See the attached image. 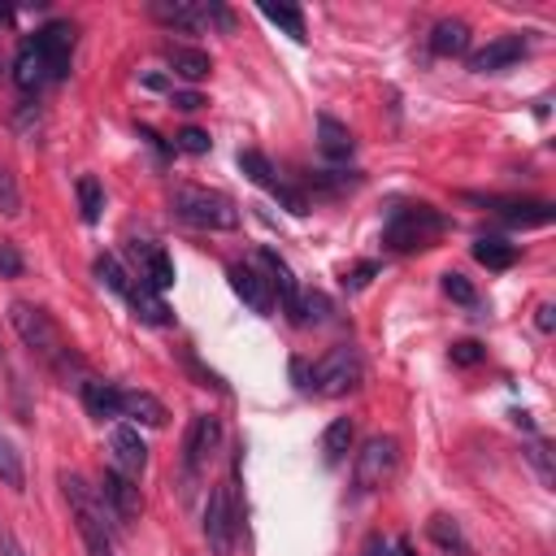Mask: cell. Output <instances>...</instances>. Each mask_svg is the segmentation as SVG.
Listing matches in <instances>:
<instances>
[{"instance_id": "1", "label": "cell", "mask_w": 556, "mask_h": 556, "mask_svg": "<svg viewBox=\"0 0 556 556\" xmlns=\"http://www.w3.org/2000/svg\"><path fill=\"white\" fill-rule=\"evenodd\" d=\"M74 22H48L30 39H22L13 56V83L22 91H39L48 83H61L70 74V52H74Z\"/></svg>"}, {"instance_id": "2", "label": "cell", "mask_w": 556, "mask_h": 556, "mask_svg": "<svg viewBox=\"0 0 556 556\" xmlns=\"http://www.w3.org/2000/svg\"><path fill=\"white\" fill-rule=\"evenodd\" d=\"M9 326L17 330V339L56 374V378H87V361L74 352V343H65V334H61V326L39 308V304H30V300H13L9 304Z\"/></svg>"}, {"instance_id": "3", "label": "cell", "mask_w": 556, "mask_h": 556, "mask_svg": "<svg viewBox=\"0 0 556 556\" xmlns=\"http://www.w3.org/2000/svg\"><path fill=\"white\" fill-rule=\"evenodd\" d=\"M169 208H174L178 222H187L195 230H235L239 226V204L226 191H213V187L178 182L169 191Z\"/></svg>"}, {"instance_id": "4", "label": "cell", "mask_w": 556, "mask_h": 556, "mask_svg": "<svg viewBox=\"0 0 556 556\" xmlns=\"http://www.w3.org/2000/svg\"><path fill=\"white\" fill-rule=\"evenodd\" d=\"M61 491H65V504L74 513V526L87 543V556H113V534H109V508L100 504L96 486H87L78 473H61Z\"/></svg>"}, {"instance_id": "5", "label": "cell", "mask_w": 556, "mask_h": 556, "mask_svg": "<svg viewBox=\"0 0 556 556\" xmlns=\"http://www.w3.org/2000/svg\"><path fill=\"white\" fill-rule=\"evenodd\" d=\"M452 222L430 208V204H400L387 226H382V248L391 252H421V248H434V239L447 230Z\"/></svg>"}, {"instance_id": "6", "label": "cell", "mask_w": 556, "mask_h": 556, "mask_svg": "<svg viewBox=\"0 0 556 556\" xmlns=\"http://www.w3.org/2000/svg\"><path fill=\"white\" fill-rule=\"evenodd\" d=\"M361 382H365V356H361L356 343H334V348H330L326 356H317L313 369H308V391H313V395H326V400L348 395V391H356Z\"/></svg>"}, {"instance_id": "7", "label": "cell", "mask_w": 556, "mask_h": 556, "mask_svg": "<svg viewBox=\"0 0 556 556\" xmlns=\"http://www.w3.org/2000/svg\"><path fill=\"white\" fill-rule=\"evenodd\" d=\"M235 539H239V500L230 482H217L204 504V543L213 556H235Z\"/></svg>"}, {"instance_id": "8", "label": "cell", "mask_w": 556, "mask_h": 556, "mask_svg": "<svg viewBox=\"0 0 556 556\" xmlns=\"http://www.w3.org/2000/svg\"><path fill=\"white\" fill-rule=\"evenodd\" d=\"M395 465H400V439L395 434H369L365 443H361V452H356V491H378V486H387L391 482V473H395Z\"/></svg>"}, {"instance_id": "9", "label": "cell", "mask_w": 556, "mask_h": 556, "mask_svg": "<svg viewBox=\"0 0 556 556\" xmlns=\"http://www.w3.org/2000/svg\"><path fill=\"white\" fill-rule=\"evenodd\" d=\"M235 161H239V169H243V174H248V178H252L261 191H269V195H274V200L287 208V213H295V217H300V213H308V200H304V191L287 187V182L274 174V165H269V156H265V152H256V148H243Z\"/></svg>"}, {"instance_id": "10", "label": "cell", "mask_w": 556, "mask_h": 556, "mask_svg": "<svg viewBox=\"0 0 556 556\" xmlns=\"http://www.w3.org/2000/svg\"><path fill=\"white\" fill-rule=\"evenodd\" d=\"M96 495H100V504L109 508V517H113L117 526H130V521L143 513V495H139V486H135V478H126L122 469H104Z\"/></svg>"}, {"instance_id": "11", "label": "cell", "mask_w": 556, "mask_h": 556, "mask_svg": "<svg viewBox=\"0 0 556 556\" xmlns=\"http://www.w3.org/2000/svg\"><path fill=\"white\" fill-rule=\"evenodd\" d=\"M256 269L265 274V282H269V291H274V300L282 304V313L300 326V282H295V274H291V265L274 252V248H256Z\"/></svg>"}, {"instance_id": "12", "label": "cell", "mask_w": 556, "mask_h": 556, "mask_svg": "<svg viewBox=\"0 0 556 556\" xmlns=\"http://www.w3.org/2000/svg\"><path fill=\"white\" fill-rule=\"evenodd\" d=\"M217 443H222V421L213 413H195L191 426H187V439H182V452H187V473L195 478L200 469H208V460L217 456Z\"/></svg>"}, {"instance_id": "13", "label": "cell", "mask_w": 556, "mask_h": 556, "mask_svg": "<svg viewBox=\"0 0 556 556\" xmlns=\"http://www.w3.org/2000/svg\"><path fill=\"white\" fill-rule=\"evenodd\" d=\"M109 452H113V469H122L126 478H139L148 469V443L139 439V430L130 421L109 430Z\"/></svg>"}, {"instance_id": "14", "label": "cell", "mask_w": 556, "mask_h": 556, "mask_svg": "<svg viewBox=\"0 0 556 556\" xmlns=\"http://www.w3.org/2000/svg\"><path fill=\"white\" fill-rule=\"evenodd\" d=\"M226 278H230V287H235V295L252 308V313H274V291H269V282H265V274L256 269V265H230L226 269Z\"/></svg>"}, {"instance_id": "15", "label": "cell", "mask_w": 556, "mask_h": 556, "mask_svg": "<svg viewBox=\"0 0 556 556\" xmlns=\"http://www.w3.org/2000/svg\"><path fill=\"white\" fill-rule=\"evenodd\" d=\"M526 39L521 35H500V39H491L486 48H478L473 56H469V70L473 74H495V70H508V65H517L521 56H526Z\"/></svg>"}, {"instance_id": "16", "label": "cell", "mask_w": 556, "mask_h": 556, "mask_svg": "<svg viewBox=\"0 0 556 556\" xmlns=\"http://www.w3.org/2000/svg\"><path fill=\"white\" fill-rule=\"evenodd\" d=\"M469 200L495 208L513 226H547L552 222V204L547 200H504V195H469Z\"/></svg>"}, {"instance_id": "17", "label": "cell", "mask_w": 556, "mask_h": 556, "mask_svg": "<svg viewBox=\"0 0 556 556\" xmlns=\"http://www.w3.org/2000/svg\"><path fill=\"white\" fill-rule=\"evenodd\" d=\"M122 300H126V304L135 308V317H139V321H148V326H169V321H174L169 304H165V300H161L152 287H143L139 278H130V282H126Z\"/></svg>"}, {"instance_id": "18", "label": "cell", "mask_w": 556, "mask_h": 556, "mask_svg": "<svg viewBox=\"0 0 556 556\" xmlns=\"http://www.w3.org/2000/svg\"><path fill=\"white\" fill-rule=\"evenodd\" d=\"M135 256H139V282H143V287H152V291L174 287V261L165 256V248H156V243H135Z\"/></svg>"}, {"instance_id": "19", "label": "cell", "mask_w": 556, "mask_h": 556, "mask_svg": "<svg viewBox=\"0 0 556 556\" xmlns=\"http://www.w3.org/2000/svg\"><path fill=\"white\" fill-rule=\"evenodd\" d=\"M78 395H83V408L96 417V421H109V417H117V404H122V387H113V382H104V378H83L78 382Z\"/></svg>"}, {"instance_id": "20", "label": "cell", "mask_w": 556, "mask_h": 556, "mask_svg": "<svg viewBox=\"0 0 556 556\" xmlns=\"http://www.w3.org/2000/svg\"><path fill=\"white\" fill-rule=\"evenodd\" d=\"M317 152L326 156V161H348L352 152H356V139H352V130L343 126V122H334V117H317Z\"/></svg>"}, {"instance_id": "21", "label": "cell", "mask_w": 556, "mask_h": 556, "mask_svg": "<svg viewBox=\"0 0 556 556\" xmlns=\"http://www.w3.org/2000/svg\"><path fill=\"white\" fill-rule=\"evenodd\" d=\"M117 417H130L135 426H165V404L152 395V391H122V404H117Z\"/></svg>"}, {"instance_id": "22", "label": "cell", "mask_w": 556, "mask_h": 556, "mask_svg": "<svg viewBox=\"0 0 556 556\" xmlns=\"http://www.w3.org/2000/svg\"><path fill=\"white\" fill-rule=\"evenodd\" d=\"M165 61H169V70H174L178 78H187V83H200V78H208V70H213L208 52H200V48H191V43H165Z\"/></svg>"}, {"instance_id": "23", "label": "cell", "mask_w": 556, "mask_h": 556, "mask_svg": "<svg viewBox=\"0 0 556 556\" xmlns=\"http://www.w3.org/2000/svg\"><path fill=\"white\" fill-rule=\"evenodd\" d=\"M465 48H469V26L460 17L434 22V30H430V52L434 56H460Z\"/></svg>"}, {"instance_id": "24", "label": "cell", "mask_w": 556, "mask_h": 556, "mask_svg": "<svg viewBox=\"0 0 556 556\" xmlns=\"http://www.w3.org/2000/svg\"><path fill=\"white\" fill-rule=\"evenodd\" d=\"M148 13H152L156 22H165V26H178V30L204 26L200 4H191V0H152V4H148Z\"/></svg>"}, {"instance_id": "25", "label": "cell", "mask_w": 556, "mask_h": 556, "mask_svg": "<svg viewBox=\"0 0 556 556\" xmlns=\"http://www.w3.org/2000/svg\"><path fill=\"white\" fill-rule=\"evenodd\" d=\"M517 243H504V239H495V235H482V239H473V261L478 265H486V269H513L517 265Z\"/></svg>"}, {"instance_id": "26", "label": "cell", "mask_w": 556, "mask_h": 556, "mask_svg": "<svg viewBox=\"0 0 556 556\" xmlns=\"http://www.w3.org/2000/svg\"><path fill=\"white\" fill-rule=\"evenodd\" d=\"M352 439H356V426H352V417H334V421L321 430V460H326V465H339V460L348 456Z\"/></svg>"}, {"instance_id": "27", "label": "cell", "mask_w": 556, "mask_h": 556, "mask_svg": "<svg viewBox=\"0 0 556 556\" xmlns=\"http://www.w3.org/2000/svg\"><path fill=\"white\" fill-rule=\"evenodd\" d=\"M426 530H430V539H434L443 552H452V556H473V547H469L465 530H460L452 517H443V513H439V517H430V526H426Z\"/></svg>"}, {"instance_id": "28", "label": "cell", "mask_w": 556, "mask_h": 556, "mask_svg": "<svg viewBox=\"0 0 556 556\" xmlns=\"http://www.w3.org/2000/svg\"><path fill=\"white\" fill-rule=\"evenodd\" d=\"M261 17L265 22H274V26H282L295 43H304L308 35H304V13L300 9H291V4H261Z\"/></svg>"}, {"instance_id": "29", "label": "cell", "mask_w": 556, "mask_h": 556, "mask_svg": "<svg viewBox=\"0 0 556 556\" xmlns=\"http://www.w3.org/2000/svg\"><path fill=\"white\" fill-rule=\"evenodd\" d=\"M74 191H78V213H83V222H100V208H104V187H100V178L83 174V178L74 182Z\"/></svg>"}, {"instance_id": "30", "label": "cell", "mask_w": 556, "mask_h": 556, "mask_svg": "<svg viewBox=\"0 0 556 556\" xmlns=\"http://www.w3.org/2000/svg\"><path fill=\"white\" fill-rule=\"evenodd\" d=\"M0 482L4 486H13V491H22V482H26V473H22V456H17V447L0 434Z\"/></svg>"}, {"instance_id": "31", "label": "cell", "mask_w": 556, "mask_h": 556, "mask_svg": "<svg viewBox=\"0 0 556 556\" xmlns=\"http://www.w3.org/2000/svg\"><path fill=\"white\" fill-rule=\"evenodd\" d=\"M443 295L456 300V304H465V308H478V291H473V282H469L465 274H456V269L443 274Z\"/></svg>"}, {"instance_id": "32", "label": "cell", "mask_w": 556, "mask_h": 556, "mask_svg": "<svg viewBox=\"0 0 556 556\" xmlns=\"http://www.w3.org/2000/svg\"><path fill=\"white\" fill-rule=\"evenodd\" d=\"M0 213L4 217H17L22 213V191H17V178L0 165Z\"/></svg>"}, {"instance_id": "33", "label": "cell", "mask_w": 556, "mask_h": 556, "mask_svg": "<svg viewBox=\"0 0 556 556\" xmlns=\"http://www.w3.org/2000/svg\"><path fill=\"white\" fill-rule=\"evenodd\" d=\"M208 143H213V139H208L200 126H182V130L174 135V148H178V152H191V156H204Z\"/></svg>"}, {"instance_id": "34", "label": "cell", "mask_w": 556, "mask_h": 556, "mask_svg": "<svg viewBox=\"0 0 556 556\" xmlns=\"http://www.w3.org/2000/svg\"><path fill=\"white\" fill-rule=\"evenodd\" d=\"M452 365H478L482 356H486V348L478 343V339H460V343H452Z\"/></svg>"}, {"instance_id": "35", "label": "cell", "mask_w": 556, "mask_h": 556, "mask_svg": "<svg viewBox=\"0 0 556 556\" xmlns=\"http://www.w3.org/2000/svg\"><path fill=\"white\" fill-rule=\"evenodd\" d=\"M0 274L4 278H17L22 274V256H17V248L9 239H0Z\"/></svg>"}, {"instance_id": "36", "label": "cell", "mask_w": 556, "mask_h": 556, "mask_svg": "<svg viewBox=\"0 0 556 556\" xmlns=\"http://www.w3.org/2000/svg\"><path fill=\"white\" fill-rule=\"evenodd\" d=\"M169 104H174V109H182V113H195V109H204L208 100H204L200 91H174V96H169Z\"/></svg>"}, {"instance_id": "37", "label": "cell", "mask_w": 556, "mask_h": 556, "mask_svg": "<svg viewBox=\"0 0 556 556\" xmlns=\"http://www.w3.org/2000/svg\"><path fill=\"white\" fill-rule=\"evenodd\" d=\"M526 456L534 460V469H539V478H543V482L552 486V460H547V447H543V443H534V447H530Z\"/></svg>"}, {"instance_id": "38", "label": "cell", "mask_w": 556, "mask_h": 556, "mask_svg": "<svg viewBox=\"0 0 556 556\" xmlns=\"http://www.w3.org/2000/svg\"><path fill=\"white\" fill-rule=\"evenodd\" d=\"M374 274H378V265H374V261H365V265H356V269H352V274H348L343 282H348V287L356 291V287H365V282H369Z\"/></svg>"}, {"instance_id": "39", "label": "cell", "mask_w": 556, "mask_h": 556, "mask_svg": "<svg viewBox=\"0 0 556 556\" xmlns=\"http://www.w3.org/2000/svg\"><path fill=\"white\" fill-rule=\"evenodd\" d=\"M0 556H30V552L22 547V539H17V534H9V530H4V534H0Z\"/></svg>"}, {"instance_id": "40", "label": "cell", "mask_w": 556, "mask_h": 556, "mask_svg": "<svg viewBox=\"0 0 556 556\" xmlns=\"http://www.w3.org/2000/svg\"><path fill=\"white\" fill-rule=\"evenodd\" d=\"M534 321H539V330L547 334V330L556 326V308H552V304H539V317H534Z\"/></svg>"}, {"instance_id": "41", "label": "cell", "mask_w": 556, "mask_h": 556, "mask_svg": "<svg viewBox=\"0 0 556 556\" xmlns=\"http://www.w3.org/2000/svg\"><path fill=\"white\" fill-rule=\"evenodd\" d=\"M361 556H391V547H387V539L374 534V539H365V552Z\"/></svg>"}]
</instances>
